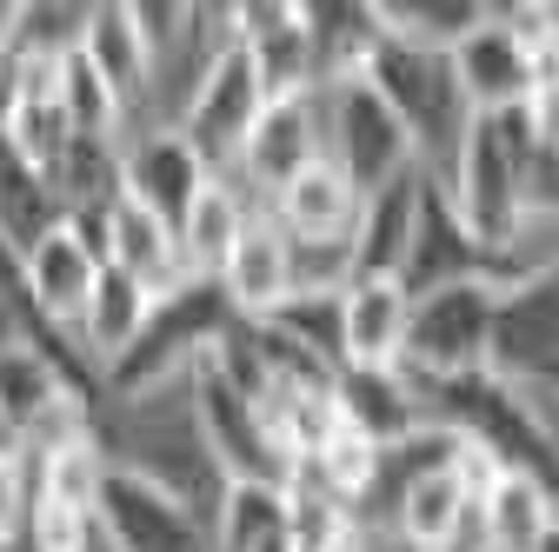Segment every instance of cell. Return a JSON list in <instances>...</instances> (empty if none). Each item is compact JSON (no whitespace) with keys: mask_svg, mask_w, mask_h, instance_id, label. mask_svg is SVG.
<instances>
[{"mask_svg":"<svg viewBox=\"0 0 559 552\" xmlns=\"http://www.w3.org/2000/svg\"><path fill=\"white\" fill-rule=\"evenodd\" d=\"M419 399H427V420L447 427L453 440L493 453L507 472H539V479L559 487V427L546 420V406L526 386H513V380H500L493 367H486V373H460V380H440V386H419Z\"/></svg>","mask_w":559,"mask_h":552,"instance_id":"6da1fadb","label":"cell"},{"mask_svg":"<svg viewBox=\"0 0 559 552\" xmlns=\"http://www.w3.org/2000/svg\"><path fill=\"white\" fill-rule=\"evenodd\" d=\"M360 74L386 94V107L400 113V127L413 133V147H419V167H427L433 180L453 167V154L466 147V133H473V107H466V87L453 74V53H433V47H406V40H386L367 53Z\"/></svg>","mask_w":559,"mask_h":552,"instance_id":"7a4b0ae2","label":"cell"},{"mask_svg":"<svg viewBox=\"0 0 559 552\" xmlns=\"http://www.w3.org/2000/svg\"><path fill=\"white\" fill-rule=\"evenodd\" d=\"M234 320H240V313L227 307L221 280H193V287L167 293V300L154 307V320L140 326V339L100 373V399L127 406V399H147V393H160V386L193 380V367L214 353V339H221Z\"/></svg>","mask_w":559,"mask_h":552,"instance_id":"3957f363","label":"cell"},{"mask_svg":"<svg viewBox=\"0 0 559 552\" xmlns=\"http://www.w3.org/2000/svg\"><path fill=\"white\" fill-rule=\"evenodd\" d=\"M320 127H326V160L354 180L360 193H380L386 180L419 167L413 133L400 127V113L386 107V94L367 74H340L320 81Z\"/></svg>","mask_w":559,"mask_h":552,"instance_id":"277c9868","label":"cell"},{"mask_svg":"<svg viewBox=\"0 0 559 552\" xmlns=\"http://www.w3.org/2000/svg\"><path fill=\"white\" fill-rule=\"evenodd\" d=\"M520 141H526V113L473 120L466 147H460L453 167L440 173L447 200L460 206V220H466L486 247H493V253L526 227V206H520Z\"/></svg>","mask_w":559,"mask_h":552,"instance_id":"5b68a950","label":"cell"},{"mask_svg":"<svg viewBox=\"0 0 559 552\" xmlns=\"http://www.w3.org/2000/svg\"><path fill=\"white\" fill-rule=\"evenodd\" d=\"M193 420H200V440L214 453L227 487H287L294 479L287 446L266 427V406L253 393H240L214 360L193 367Z\"/></svg>","mask_w":559,"mask_h":552,"instance_id":"8992f818","label":"cell"},{"mask_svg":"<svg viewBox=\"0 0 559 552\" xmlns=\"http://www.w3.org/2000/svg\"><path fill=\"white\" fill-rule=\"evenodd\" d=\"M493 313H500V287L493 280H466V287H440L427 300H413L406 373L419 386H440V380H460V373H486L493 367Z\"/></svg>","mask_w":559,"mask_h":552,"instance_id":"52a82bcc","label":"cell"},{"mask_svg":"<svg viewBox=\"0 0 559 552\" xmlns=\"http://www.w3.org/2000/svg\"><path fill=\"white\" fill-rule=\"evenodd\" d=\"M266 74H260V60L234 40V47H221V60L206 67V81H200V94H193V107L180 113V133H187V147L214 167L221 180H234V167H240V154H247V141H253V127H260V113H266Z\"/></svg>","mask_w":559,"mask_h":552,"instance_id":"ba28073f","label":"cell"},{"mask_svg":"<svg viewBox=\"0 0 559 552\" xmlns=\"http://www.w3.org/2000/svg\"><path fill=\"white\" fill-rule=\"evenodd\" d=\"M100 552H214V519L193 500L154 487L147 472L107 466L100 487Z\"/></svg>","mask_w":559,"mask_h":552,"instance_id":"9c48e42d","label":"cell"},{"mask_svg":"<svg viewBox=\"0 0 559 552\" xmlns=\"http://www.w3.org/2000/svg\"><path fill=\"white\" fill-rule=\"evenodd\" d=\"M493 373L526 386L533 399L559 393V273L500 287L493 313Z\"/></svg>","mask_w":559,"mask_h":552,"instance_id":"30bf717a","label":"cell"},{"mask_svg":"<svg viewBox=\"0 0 559 552\" xmlns=\"http://www.w3.org/2000/svg\"><path fill=\"white\" fill-rule=\"evenodd\" d=\"M214 180L221 173L187 147L180 127H133L120 141V193L133 206H147V214H160L174 233H180V220L193 214V200Z\"/></svg>","mask_w":559,"mask_h":552,"instance_id":"8fae6325","label":"cell"},{"mask_svg":"<svg viewBox=\"0 0 559 552\" xmlns=\"http://www.w3.org/2000/svg\"><path fill=\"white\" fill-rule=\"evenodd\" d=\"M453 74L466 87V107L479 120H507L533 100V81H539V53L526 47V34L513 27L507 8H486V21L453 47Z\"/></svg>","mask_w":559,"mask_h":552,"instance_id":"7c38bea8","label":"cell"},{"mask_svg":"<svg viewBox=\"0 0 559 552\" xmlns=\"http://www.w3.org/2000/svg\"><path fill=\"white\" fill-rule=\"evenodd\" d=\"M313 160H326V127H320V87L313 94H287V100H266L253 141L234 167L240 193L253 206H273V193L287 187L294 173H307Z\"/></svg>","mask_w":559,"mask_h":552,"instance_id":"4fadbf2b","label":"cell"},{"mask_svg":"<svg viewBox=\"0 0 559 552\" xmlns=\"http://www.w3.org/2000/svg\"><path fill=\"white\" fill-rule=\"evenodd\" d=\"M466 280H493V287H500V253L460 220V206H453L447 187L433 180V187H427V206H419V233H413V253H406L400 287H406L413 300H427V293L466 287Z\"/></svg>","mask_w":559,"mask_h":552,"instance_id":"5bb4252c","label":"cell"},{"mask_svg":"<svg viewBox=\"0 0 559 552\" xmlns=\"http://www.w3.org/2000/svg\"><path fill=\"white\" fill-rule=\"evenodd\" d=\"M234 40L260 60L266 94H313L320 67H313V40H307V14L300 0H234Z\"/></svg>","mask_w":559,"mask_h":552,"instance_id":"9a60e30c","label":"cell"},{"mask_svg":"<svg viewBox=\"0 0 559 552\" xmlns=\"http://www.w3.org/2000/svg\"><path fill=\"white\" fill-rule=\"evenodd\" d=\"M333 406H340V427L354 440H367L373 453H386V446H400V440H413L419 427H427V399H419L406 367H393V373L346 367Z\"/></svg>","mask_w":559,"mask_h":552,"instance_id":"2e32d148","label":"cell"},{"mask_svg":"<svg viewBox=\"0 0 559 552\" xmlns=\"http://www.w3.org/2000/svg\"><path fill=\"white\" fill-rule=\"evenodd\" d=\"M433 173L413 167L400 180H386L380 193L360 200V227H354V253H360V280H400L413 233H419V206H427Z\"/></svg>","mask_w":559,"mask_h":552,"instance_id":"e0dca14e","label":"cell"},{"mask_svg":"<svg viewBox=\"0 0 559 552\" xmlns=\"http://www.w3.org/2000/svg\"><path fill=\"white\" fill-rule=\"evenodd\" d=\"M107 266H120L133 287H147L154 300L193 287V273H187V253H180V233L147 214V206H133L127 193L114 200V214H107Z\"/></svg>","mask_w":559,"mask_h":552,"instance_id":"ac0fdd59","label":"cell"},{"mask_svg":"<svg viewBox=\"0 0 559 552\" xmlns=\"http://www.w3.org/2000/svg\"><path fill=\"white\" fill-rule=\"evenodd\" d=\"M81 53L100 67V81L120 94L127 120L140 127L147 120V94H154V47L140 34L127 0H107V8H87V34H81Z\"/></svg>","mask_w":559,"mask_h":552,"instance_id":"d6986e66","label":"cell"},{"mask_svg":"<svg viewBox=\"0 0 559 552\" xmlns=\"http://www.w3.org/2000/svg\"><path fill=\"white\" fill-rule=\"evenodd\" d=\"M221 293L240 320H266L280 300H294V266H287V227L273 220V206L247 220L234 260L221 266Z\"/></svg>","mask_w":559,"mask_h":552,"instance_id":"ffe728a7","label":"cell"},{"mask_svg":"<svg viewBox=\"0 0 559 552\" xmlns=\"http://www.w3.org/2000/svg\"><path fill=\"white\" fill-rule=\"evenodd\" d=\"M559 526V487L539 472H500L479 500V545L486 552H539Z\"/></svg>","mask_w":559,"mask_h":552,"instance_id":"44dd1931","label":"cell"},{"mask_svg":"<svg viewBox=\"0 0 559 552\" xmlns=\"http://www.w3.org/2000/svg\"><path fill=\"white\" fill-rule=\"evenodd\" d=\"M406 333H413V293L400 280L346 287V367H373V373L406 367Z\"/></svg>","mask_w":559,"mask_h":552,"instance_id":"7402d4cb","label":"cell"},{"mask_svg":"<svg viewBox=\"0 0 559 552\" xmlns=\"http://www.w3.org/2000/svg\"><path fill=\"white\" fill-rule=\"evenodd\" d=\"M253 214H260V206L240 193V180H214L193 200V214L180 220V253H187L193 280H221V266L234 260V247H240Z\"/></svg>","mask_w":559,"mask_h":552,"instance_id":"603a6c76","label":"cell"},{"mask_svg":"<svg viewBox=\"0 0 559 552\" xmlns=\"http://www.w3.org/2000/svg\"><path fill=\"white\" fill-rule=\"evenodd\" d=\"M360 187L346 180L333 160H313L307 173H294L273 193V220L287 233H354L360 227Z\"/></svg>","mask_w":559,"mask_h":552,"instance_id":"cb8c5ba5","label":"cell"},{"mask_svg":"<svg viewBox=\"0 0 559 552\" xmlns=\"http://www.w3.org/2000/svg\"><path fill=\"white\" fill-rule=\"evenodd\" d=\"M67 220V206H60V193H53V180L40 173V167H27L21 154H14V141L0 133V240H8L14 253H27L47 227H60Z\"/></svg>","mask_w":559,"mask_h":552,"instance_id":"d4e9b609","label":"cell"},{"mask_svg":"<svg viewBox=\"0 0 559 552\" xmlns=\"http://www.w3.org/2000/svg\"><path fill=\"white\" fill-rule=\"evenodd\" d=\"M493 0H373V21L386 40H406V47H433V53H453Z\"/></svg>","mask_w":559,"mask_h":552,"instance_id":"484cf974","label":"cell"},{"mask_svg":"<svg viewBox=\"0 0 559 552\" xmlns=\"http://www.w3.org/2000/svg\"><path fill=\"white\" fill-rule=\"evenodd\" d=\"M266 326H280L287 339H300L307 353L346 367V293H294V300H280L266 313Z\"/></svg>","mask_w":559,"mask_h":552,"instance_id":"4316f807","label":"cell"},{"mask_svg":"<svg viewBox=\"0 0 559 552\" xmlns=\"http://www.w3.org/2000/svg\"><path fill=\"white\" fill-rule=\"evenodd\" d=\"M287 266H294V293H346L360 280L354 233H287Z\"/></svg>","mask_w":559,"mask_h":552,"instance_id":"83f0119b","label":"cell"},{"mask_svg":"<svg viewBox=\"0 0 559 552\" xmlns=\"http://www.w3.org/2000/svg\"><path fill=\"white\" fill-rule=\"evenodd\" d=\"M27 519H34V466L27 453L0 459V545L27 539Z\"/></svg>","mask_w":559,"mask_h":552,"instance_id":"f1b7e54d","label":"cell"},{"mask_svg":"<svg viewBox=\"0 0 559 552\" xmlns=\"http://www.w3.org/2000/svg\"><path fill=\"white\" fill-rule=\"evenodd\" d=\"M520 113L533 127V141L559 154V53H539V81H533V100Z\"/></svg>","mask_w":559,"mask_h":552,"instance_id":"f546056e","label":"cell"},{"mask_svg":"<svg viewBox=\"0 0 559 552\" xmlns=\"http://www.w3.org/2000/svg\"><path fill=\"white\" fill-rule=\"evenodd\" d=\"M14 453H21V440H14V427H8V420H0V459H14Z\"/></svg>","mask_w":559,"mask_h":552,"instance_id":"4dcf8cb0","label":"cell"}]
</instances>
